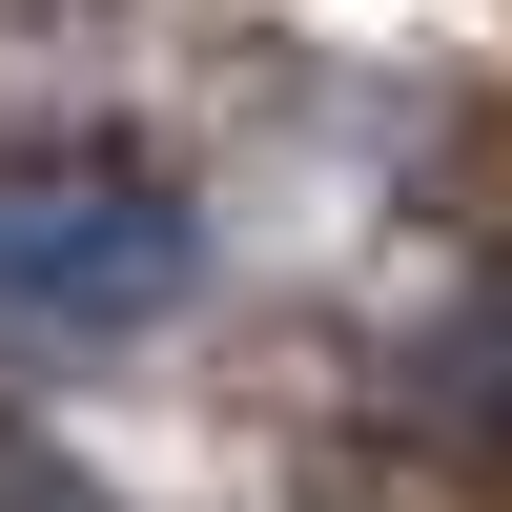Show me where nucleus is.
<instances>
[{"label":"nucleus","mask_w":512,"mask_h":512,"mask_svg":"<svg viewBox=\"0 0 512 512\" xmlns=\"http://www.w3.org/2000/svg\"><path fill=\"white\" fill-rule=\"evenodd\" d=\"M185 287V185L123 144H0V328L21 349H103Z\"/></svg>","instance_id":"f257e3e1"}]
</instances>
